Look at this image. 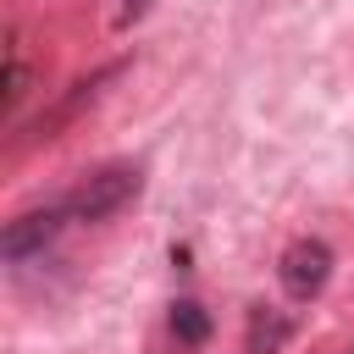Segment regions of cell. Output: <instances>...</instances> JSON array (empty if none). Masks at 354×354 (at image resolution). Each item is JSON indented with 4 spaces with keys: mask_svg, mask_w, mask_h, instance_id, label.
Returning <instances> with one entry per match:
<instances>
[{
    "mask_svg": "<svg viewBox=\"0 0 354 354\" xmlns=\"http://www.w3.org/2000/svg\"><path fill=\"white\" fill-rule=\"evenodd\" d=\"M138 199V166H105V171H94L72 199H66V210L77 216V221H105V216H116L122 205H133Z\"/></svg>",
    "mask_w": 354,
    "mask_h": 354,
    "instance_id": "obj_1",
    "label": "cell"
},
{
    "mask_svg": "<svg viewBox=\"0 0 354 354\" xmlns=\"http://www.w3.org/2000/svg\"><path fill=\"white\" fill-rule=\"evenodd\" d=\"M326 271H332V254L321 238H299L288 254H282V288L293 299H315L326 288Z\"/></svg>",
    "mask_w": 354,
    "mask_h": 354,
    "instance_id": "obj_2",
    "label": "cell"
},
{
    "mask_svg": "<svg viewBox=\"0 0 354 354\" xmlns=\"http://www.w3.org/2000/svg\"><path fill=\"white\" fill-rule=\"evenodd\" d=\"M61 205L55 210H28V216H17V221H6V232H0V254L6 260H33L55 232H61Z\"/></svg>",
    "mask_w": 354,
    "mask_h": 354,
    "instance_id": "obj_3",
    "label": "cell"
},
{
    "mask_svg": "<svg viewBox=\"0 0 354 354\" xmlns=\"http://www.w3.org/2000/svg\"><path fill=\"white\" fill-rule=\"evenodd\" d=\"M171 332H177V343L199 348V343L210 337V315H205V304H194V299H177V304H171Z\"/></svg>",
    "mask_w": 354,
    "mask_h": 354,
    "instance_id": "obj_4",
    "label": "cell"
},
{
    "mask_svg": "<svg viewBox=\"0 0 354 354\" xmlns=\"http://www.w3.org/2000/svg\"><path fill=\"white\" fill-rule=\"evenodd\" d=\"M282 337H288V321H282V315H254V337H249L254 354H277Z\"/></svg>",
    "mask_w": 354,
    "mask_h": 354,
    "instance_id": "obj_5",
    "label": "cell"
},
{
    "mask_svg": "<svg viewBox=\"0 0 354 354\" xmlns=\"http://www.w3.org/2000/svg\"><path fill=\"white\" fill-rule=\"evenodd\" d=\"M22 83H28V77H22V61H11V66H6V105L22 100Z\"/></svg>",
    "mask_w": 354,
    "mask_h": 354,
    "instance_id": "obj_6",
    "label": "cell"
},
{
    "mask_svg": "<svg viewBox=\"0 0 354 354\" xmlns=\"http://www.w3.org/2000/svg\"><path fill=\"white\" fill-rule=\"evenodd\" d=\"M149 11V0H122V22H138Z\"/></svg>",
    "mask_w": 354,
    "mask_h": 354,
    "instance_id": "obj_7",
    "label": "cell"
}]
</instances>
